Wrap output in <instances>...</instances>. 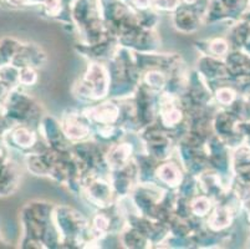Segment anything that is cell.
I'll list each match as a JSON object with an SVG mask.
<instances>
[{"label":"cell","instance_id":"obj_1","mask_svg":"<svg viewBox=\"0 0 250 249\" xmlns=\"http://www.w3.org/2000/svg\"><path fill=\"white\" fill-rule=\"evenodd\" d=\"M18 187L17 167L10 159L0 166V197L10 196Z\"/></svg>","mask_w":250,"mask_h":249},{"label":"cell","instance_id":"obj_2","mask_svg":"<svg viewBox=\"0 0 250 249\" xmlns=\"http://www.w3.org/2000/svg\"><path fill=\"white\" fill-rule=\"evenodd\" d=\"M240 131H242L243 137H244V141L248 143L247 146L250 148V120L240 125Z\"/></svg>","mask_w":250,"mask_h":249},{"label":"cell","instance_id":"obj_3","mask_svg":"<svg viewBox=\"0 0 250 249\" xmlns=\"http://www.w3.org/2000/svg\"><path fill=\"white\" fill-rule=\"evenodd\" d=\"M9 89L4 85L3 82H0V100H3L5 97V95L8 93Z\"/></svg>","mask_w":250,"mask_h":249},{"label":"cell","instance_id":"obj_4","mask_svg":"<svg viewBox=\"0 0 250 249\" xmlns=\"http://www.w3.org/2000/svg\"><path fill=\"white\" fill-rule=\"evenodd\" d=\"M8 64H10V61L5 58V55H4L3 51L0 50V68H3V66L8 65Z\"/></svg>","mask_w":250,"mask_h":249},{"label":"cell","instance_id":"obj_5","mask_svg":"<svg viewBox=\"0 0 250 249\" xmlns=\"http://www.w3.org/2000/svg\"><path fill=\"white\" fill-rule=\"evenodd\" d=\"M0 113H3V100H0Z\"/></svg>","mask_w":250,"mask_h":249},{"label":"cell","instance_id":"obj_6","mask_svg":"<svg viewBox=\"0 0 250 249\" xmlns=\"http://www.w3.org/2000/svg\"><path fill=\"white\" fill-rule=\"evenodd\" d=\"M0 243H1V236H0Z\"/></svg>","mask_w":250,"mask_h":249},{"label":"cell","instance_id":"obj_7","mask_svg":"<svg viewBox=\"0 0 250 249\" xmlns=\"http://www.w3.org/2000/svg\"><path fill=\"white\" fill-rule=\"evenodd\" d=\"M249 20H250V19H249Z\"/></svg>","mask_w":250,"mask_h":249}]
</instances>
